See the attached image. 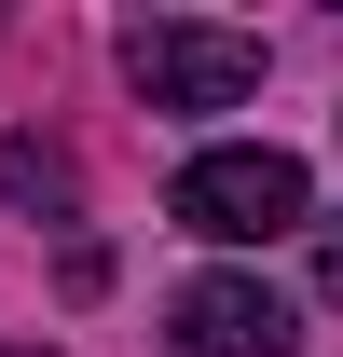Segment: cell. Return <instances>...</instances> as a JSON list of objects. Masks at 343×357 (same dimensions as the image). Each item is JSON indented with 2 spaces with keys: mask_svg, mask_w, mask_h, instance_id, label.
<instances>
[{
  "mask_svg": "<svg viewBox=\"0 0 343 357\" xmlns=\"http://www.w3.org/2000/svg\"><path fill=\"white\" fill-rule=\"evenodd\" d=\"M178 234H206V248H275V234L316 220V178H302V151H275V137H220V151H192L178 165Z\"/></svg>",
  "mask_w": 343,
  "mask_h": 357,
  "instance_id": "1",
  "label": "cell"
},
{
  "mask_svg": "<svg viewBox=\"0 0 343 357\" xmlns=\"http://www.w3.org/2000/svg\"><path fill=\"white\" fill-rule=\"evenodd\" d=\"M124 83L151 110H234L261 83V42L247 28H192V14H137L124 28Z\"/></svg>",
  "mask_w": 343,
  "mask_h": 357,
  "instance_id": "2",
  "label": "cell"
},
{
  "mask_svg": "<svg viewBox=\"0 0 343 357\" xmlns=\"http://www.w3.org/2000/svg\"><path fill=\"white\" fill-rule=\"evenodd\" d=\"M165 330H178V357H289L302 344V316L261 289V275H192L165 303Z\"/></svg>",
  "mask_w": 343,
  "mask_h": 357,
  "instance_id": "3",
  "label": "cell"
},
{
  "mask_svg": "<svg viewBox=\"0 0 343 357\" xmlns=\"http://www.w3.org/2000/svg\"><path fill=\"white\" fill-rule=\"evenodd\" d=\"M0 192H14V206H69V165L28 151V137H0Z\"/></svg>",
  "mask_w": 343,
  "mask_h": 357,
  "instance_id": "4",
  "label": "cell"
},
{
  "mask_svg": "<svg viewBox=\"0 0 343 357\" xmlns=\"http://www.w3.org/2000/svg\"><path fill=\"white\" fill-rule=\"evenodd\" d=\"M316 289H330V303H343V220L316 234Z\"/></svg>",
  "mask_w": 343,
  "mask_h": 357,
  "instance_id": "5",
  "label": "cell"
},
{
  "mask_svg": "<svg viewBox=\"0 0 343 357\" xmlns=\"http://www.w3.org/2000/svg\"><path fill=\"white\" fill-rule=\"evenodd\" d=\"M0 357H28V344H0Z\"/></svg>",
  "mask_w": 343,
  "mask_h": 357,
  "instance_id": "6",
  "label": "cell"
}]
</instances>
